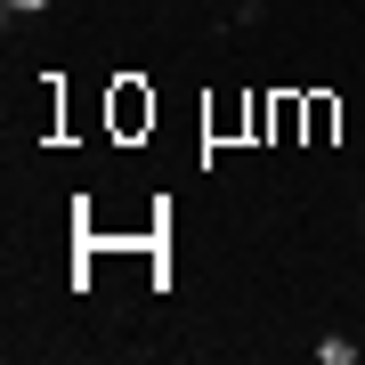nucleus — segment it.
Listing matches in <instances>:
<instances>
[{"instance_id": "nucleus-1", "label": "nucleus", "mask_w": 365, "mask_h": 365, "mask_svg": "<svg viewBox=\"0 0 365 365\" xmlns=\"http://www.w3.org/2000/svg\"><path fill=\"white\" fill-rule=\"evenodd\" d=\"M9 9H49V0H9Z\"/></svg>"}]
</instances>
